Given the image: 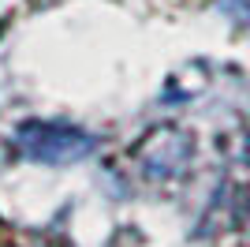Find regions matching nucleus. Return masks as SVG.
<instances>
[{
	"label": "nucleus",
	"mask_w": 250,
	"mask_h": 247,
	"mask_svg": "<svg viewBox=\"0 0 250 247\" xmlns=\"http://www.w3.org/2000/svg\"><path fill=\"white\" fill-rule=\"evenodd\" d=\"M15 150L26 161H42V165H71L83 161L97 150V139L83 127L71 124H22L15 131Z\"/></svg>",
	"instance_id": "nucleus-1"
},
{
	"label": "nucleus",
	"mask_w": 250,
	"mask_h": 247,
	"mask_svg": "<svg viewBox=\"0 0 250 247\" xmlns=\"http://www.w3.org/2000/svg\"><path fill=\"white\" fill-rule=\"evenodd\" d=\"M190 154H194V143H190L187 131L179 127H153V131L135 146V165L138 173L153 180V184H168L176 180L183 169L190 165Z\"/></svg>",
	"instance_id": "nucleus-2"
},
{
	"label": "nucleus",
	"mask_w": 250,
	"mask_h": 247,
	"mask_svg": "<svg viewBox=\"0 0 250 247\" xmlns=\"http://www.w3.org/2000/svg\"><path fill=\"white\" fill-rule=\"evenodd\" d=\"M4 247H8V244H4Z\"/></svg>",
	"instance_id": "nucleus-3"
}]
</instances>
